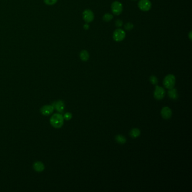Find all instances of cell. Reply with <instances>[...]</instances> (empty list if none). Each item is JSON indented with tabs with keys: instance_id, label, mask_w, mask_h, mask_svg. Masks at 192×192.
I'll list each match as a JSON object with an SVG mask.
<instances>
[{
	"instance_id": "cell-1",
	"label": "cell",
	"mask_w": 192,
	"mask_h": 192,
	"mask_svg": "<svg viewBox=\"0 0 192 192\" xmlns=\"http://www.w3.org/2000/svg\"><path fill=\"white\" fill-rule=\"evenodd\" d=\"M64 120V117L61 114L55 113L51 117L50 122L54 127L56 128H59L63 126Z\"/></svg>"
},
{
	"instance_id": "cell-2",
	"label": "cell",
	"mask_w": 192,
	"mask_h": 192,
	"mask_svg": "<svg viewBox=\"0 0 192 192\" xmlns=\"http://www.w3.org/2000/svg\"><path fill=\"white\" fill-rule=\"evenodd\" d=\"M176 82L175 76L172 74L167 75L164 80V85L167 89H171L174 87Z\"/></svg>"
},
{
	"instance_id": "cell-3",
	"label": "cell",
	"mask_w": 192,
	"mask_h": 192,
	"mask_svg": "<svg viewBox=\"0 0 192 192\" xmlns=\"http://www.w3.org/2000/svg\"><path fill=\"white\" fill-rule=\"evenodd\" d=\"M126 37V33L123 29L118 28L116 29L113 34V40L116 42H121L123 41Z\"/></svg>"
},
{
	"instance_id": "cell-4",
	"label": "cell",
	"mask_w": 192,
	"mask_h": 192,
	"mask_svg": "<svg viewBox=\"0 0 192 192\" xmlns=\"http://www.w3.org/2000/svg\"><path fill=\"white\" fill-rule=\"evenodd\" d=\"M111 10L113 14L119 15L122 13L123 10L122 4L118 1H114L111 5Z\"/></svg>"
},
{
	"instance_id": "cell-5",
	"label": "cell",
	"mask_w": 192,
	"mask_h": 192,
	"mask_svg": "<svg viewBox=\"0 0 192 192\" xmlns=\"http://www.w3.org/2000/svg\"><path fill=\"white\" fill-rule=\"evenodd\" d=\"M139 8L143 11H148L151 10V3L149 0H140L138 3Z\"/></svg>"
},
{
	"instance_id": "cell-6",
	"label": "cell",
	"mask_w": 192,
	"mask_h": 192,
	"mask_svg": "<svg viewBox=\"0 0 192 192\" xmlns=\"http://www.w3.org/2000/svg\"><path fill=\"white\" fill-rule=\"evenodd\" d=\"M82 17L83 20L89 23L92 22L94 19V13L90 9L85 10L82 13Z\"/></svg>"
},
{
	"instance_id": "cell-7",
	"label": "cell",
	"mask_w": 192,
	"mask_h": 192,
	"mask_svg": "<svg viewBox=\"0 0 192 192\" xmlns=\"http://www.w3.org/2000/svg\"><path fill=\"white\" fill-rule=\"evenodd\" d=\"M165 96V89L160 86H156L154 91V97L157 100H161Z\"/></svg>"
},
{
	"instance_id": "cell-8",
	"label": "cell",
	"mask_w": 192,
	"mask_h": 192,
	"mask_svg": "<svg viewBox=\"0 0 192 192\" xmlns=\"http://www.w3.org/2000/svg\"><path fill=\"white\" fill-rule=\"evenodd\" d=\"M54 108L52 105H46L40 109V112L44 116H49L54 112Z\"/></svg>"
},
{
	"instance_id": "cell-9",
	"label": "cell",
	"mask_w": 192,
	"mask_h": 192,
	"mask_svg": "<svg viewBox=\"0 0 192 192\" xmlns=\"http://www.w3.org/2000/svg\"><path fill=\"white\" fill-rule=\"evenodd\" d=\"M161 115L162 117L166 120H168L172 116V110L168 107H165L161 110Z\"/></svg>"
},
{
	"instance_id": "cell-10",
	"label": "cell",
	"mask_w": 192,
	"mask_h": 192,
	"mask_svg": "<svg viewBox=\"0 0 192 192\" xmlns=\"http://www.w3.org/2000/svg\"><path fill=\"white\" fill-rule=\"evenodd\" d=\"M52 105L54 107V109L60 113L62 112L65 108V104L62 100H58L55 101Z\"/></svg>"
},
{
	"instance_id": "cell-11",
	"label": "cell",
	"mask_w": 192,
	"mask_h": 192,
	"mask_svg": "<svg viewBox=\"0 0 192 192\" xmlns=\"http://www.w3.org/2000/svg\"><path fill=\"white\" fill-rule=\"evenodd\" d=\"M168 95L171 99H173V100H177L178 98V91L174 87L171 89H169L168 91Z\"/></svg>"
},
{
	"instance_id": "cell-12",
	"label": "cell",
	"mask_w": 192,
	"mask_h": 192,
	"mask_svg": "<svg viewBox=\"0 0 192 192\" xmlns=\"http://www.w3.org/2000/svg\"><path fill=\"white\" fill-rule=\"evenodd\" d=\"M33 168L34 170L37 171V172H42L44 170H45V165H43V164L41 162H40V161H37L34 164H33Z\"/></svg>"
},
{
	"instance_id": "cell-13",
	"label": "cell",
	"mask_w": 192,
	"mask_h": 192,
	"mask_svg": "<svg viewBox=\"0 0 192 192\" xmlns=\"http://www.w3.org/2000/svg\"><path fill=\"white\" fill-rule=\"evenodd\" d=\"M80 57L81 59V60H82L83 62L87 61L90 57L89 52L85 50H82L80 54Z\"/></svg>"
},
{
	"instance_id": "cell-14",
	"label": "cell",
	"mask_w": 192,
	"mask_h": 192,
	"mask_svg": "<svg viewBox=\"0 0 192 192\" xmlns=\"http://www.w3.org/2000/svg\"><path fill=\"white\" fill-rule=\"evenodd\" d=\"M141 134L140 130L137 128H133L130 132V135L133 138H137Z\"/></svg>"
},
{
	"instance_id": "cell-15",
	"label": "cell",
	"mask_w": 192,
	"mask_h": 192,
	"mask_svg": "<svg viewBox=\"0 0 192 192\" xmlns=\"http://www.w3.org/2000/svg\"><path fill=\"white\" fill-rule=\"evenodd\" d=\"M115 140L118 144H124L127 141L126 138L122 135H117L115 137Z\"/></svg>"
},
{
	"instance_id": "cell-16",
	"label": "cell",
	"mask_w": 192,
	"mask_h": 192,
	"mask_svg": "<svg viewBox=\"0 0 192 192\" xmlns=\"http://www.w3.org/2000/svg\"><path fill=\"white\" fill-rule=\"evenodd\" d=\"M113 18V16L110 13H106L103 16V20L105 22H110Z\"/></svg>"
},
{
	"instance_id": "cell-17",
	"label": "cell",
	"mask_w": 192,
	"mask_h": 192,
	"mask_svg": "<svg viewBox=\"0 0 192 192\" xmlns=\"http://www.w3.org/2000/svg\"><path fill=\"white\" fill-rule=\"evenodd\" d=\"M149 81H150L151 83H152L153 85H157L158 82V78L155 76H151L150 78H149Z\"/></svg>"
},
{
	"instance_id": "cell-18",
	"label": "cell",
	"mask_w": 192,
	"mask_h": 192,
	"mask_svg": "<svg viewBox=\"0 0 192 192\" xmlns=\"http://www.w3.org/2000/svg\"><path fill=\"white\" fill-rule=\"evenodd\" d=\"M124 28L126 30H131V29H133L134 25L133 24V23H131L130 22H128V23H127L124 24Z\"/></svg>"
},
{
	"instance_id": "cell-19",
	"label": "cell",
	"mask_w": 192,
	"mask_h": 192,
	"mask_svg": "<svg viewBox=\"0 0 192 192\" xmlns=\"http://www.w3.org/2000/svg\"><path fill=\"white\" fill-rule=\"evenodd\" d=\"M43 1L47 5H53L57 2V0H43Z\"/></svg>"
},
{
	"instance_id": "cell-20",
	"label": "cell",
	"mask_w": 192,
	"mask_h": 192,
	"mask_svg": "<svg viewBox=\"0 0 192 192\" xmlns=\"http://www.w3.org/2000/svg\"><path fill=\"white\" fill-rule=\"evenodd\" d=\"M63 117H64V120H66L67 121H69L72 118V113H70L69 112H67V113L64 114Z\"/></svg>"
},
{
	"instance_id": "cell-21",
	"label": "cell",
	"mask_w": 192,
	"mask_h": 192,
	"mask_svg": "<svg viewBox=\"0 0 192 192\" xmlns=\"http://www.w3.org/2000/svg\"><path fill=\"white\" fill-rule=\"evenodd\" d=\"M122 25H123V22L121 20L118 19L115 22V26L117 27H121L122 26Z\"/></svg>"
},
{
	"instance_id": "cell-22",
	"label": "cell",
	"mask_w": 192,
	"mask_h": 192,
	"mask_svg": "<svg viewBox=\"0 0 192 192\" xmlns=\"http://www.w3.org/2000/svg\"><path fill=\"white\" fill-rule=\"evenodd\" d=\"M89 25L88 24H85L84 26H83V28L85 29H86V30H87V29H89Z\"/></svg>"
},
{
	"instance_id": "cell-23",
	"label": "cell",
	"mask_w": 192,
	"mask_h": 192,
	"mask_svg": "<svg viewBox=\"0 0 192 192\" xmlns=\"http://www.w3.org/2000/svg\"><path fill=\"white\" fill-rule=\"evenodd\" d=\"M189 38L191 40H192V31H191L189 34Z\"/></svg>"
},
{
	"instance_id": "cell-24",
	"label": "cell",
	"mask_w": 192,
	"mask_h": 192,
	"mask_svg": "<svg viewBox=\"0 0 192 192\" xmlns=\"http://www.w3.org/2000/svg\"><path fill=\"white\" fill-rule=\"evenodd\" d=\"M133 1H137V0H133Z\"/></svg>"
}]
</instances>
